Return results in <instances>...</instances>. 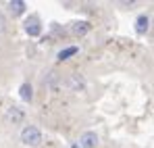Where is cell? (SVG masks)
<instances>
[{
  "mask_svg": "<svg viewBox=\"0 0 154 148\" xmlns=\"http://www.w3.org/2000/svg\"><path fill=\"white\" fill-rule=\"evenodd\" d=\"M21 142L29 148H38L42 146V131L35 125H25L21 129Z\"/></svg>",
  "mask_w": 154,
  "mask_h": 148,
  "instance_id": "6da1fadb",
  "label": "cell"
},
{
  "mask_svg": "<svg viewBox=\"0 0 154 148\" xmlns=\"http://www.w3.org/2000/svg\"><path fill=\"white\" fill-rule=\"evenodd\" d=\"M79 148H96L98 146V136H96V131H85L81 138H79Z\"/></svg>",
  "mask_w": 154,
  "mask_h": 148,
  "instance_id": "7a4b0ae2",
  "label": "cell"
},
{
  "mask_svg": "<svg viewBox=\"0 0 154 148\" xmlns=\"http://www.w3.org/2000/svg\"><path fill=\"white\" fill-rule=\"evenodd\" d=\"M25 31H27V36H31V38L40 36V31H42L40 19H38V17H29V19L25 21Z\"/></svg>",
  "mask_w": 154,
  "mask_h": 148,
  "instance_id": "3957f363",
  "label": "cell"
},
{
  "mask_svg": "<svg viewBox=\"0 0 154 148\" xmlns=\"http://www.w3.org/2000/svg\"><path fill=\"white\" fill-rule=\"evenodd\" d=\"M23 117H25V115H23V111H21L19 106H11V109L6 111V119L13 121V123H21Z\"/></svg>",
  "mask_w": 154,
  "mask_h": 148,
  "instance_id": "277c9868",
  "label": "cell"
},
{
  "mask_svg": "<svg viewBox=\"0 0 154 148\" xmlns=\"http://www.w3.org/2000/svg\"><path fill=\"white\" fill-rule=\"evenodd\" d=\"M148 25H150V19H148L146 15H140V17L135 19V31H137V33H146V31H148Z\"/></svg>",
  "mask_w": 154,
  "mask_h": 148,
  "instance_id": "5b68a950",
  "label": "cell"
},
{
  "mask_svg": "<svg viewBox=\"0 0 154 148\" xmlns=\"http://www.w3.org/2000/svg\"><path fill=\"white\" fill-rule=\"evenodd\" d=\"M71 31H73L75 36H83V33L90 31V23H88V21H77V23H73Z\"/></svg>",
  "mask_w": 154,
  "mask_h": 148,
  "instance_id": "8992f818",
  "label": "cell"
},
{
  "mask_svg": "<svg viewBox=\"0 0 154 148\" xmlns=\"http://www.w3.org/2000/svg\"><path fill=\"white\" fill-rule=\"evenodd\" d=\"M25 2H23V0H11V2H8V8H11V13H13V15H21V13H23V11H25Z\"/></svg>",
  "mask_w": 154,
  "mask_h": 148,
  "instance_id": "52a82bcc",
  "label": "cell"
},
{
  "mask_svg": "<svg viewBox=\"0 0 154 148\" xmlns=\"http://www.w3.org/2000/svg\"><path fill=\"white\" fill-rule=\"evenodd\" d=\"M19 96H21V100H25V102H29V100L33 98V90H31L29 83H23V86L19 88Z\"/></svg>",
  "mask_w": 154,
  "mask_h": 148,
  "instance_id": "ba28073f",
  "label": "cell"
},
{
  "mask_svg": "<svg viewBox=\"0 0 154 148\" xmlns=\"http://www.w3.org/2000/svg\"><path fill=\"white\" fill-rule=\"evenodd\" d=\"M73 54H77V48H75V46L60 50V52H58V58H60V61H67V58H69V56H73Z\"/></svg>",
  "mask_w": 154,
  "mask_h": 148,
  "instance_id": "9c48e42d",
  "label": "cell"
},
{
  "mask_svg": "<svg viewBox=\"0 0 154 148\" xmlns=\"http://www.w3.org/2000/svg\"><path fill=\"white\" fill-rule=\"evenodd\" d=\"M69 86H71L73 90H81V88H83V79H81L79 75H73V77L69 79Z\"/></svg>",
  "mask_w": 154,
  "mask_h": 148,
  "instance_id": "30bf717a",
  "label": "cell"
},
{
  "mask_svg": "<svg viewBox=\"0 0 154 148\" xmlns=\"http://www.w3.org/2000/svg\"><path fill=\"white\" fill-rule=\"evenodd\" d=\"M4 27H6V19H4V15L0 13V33L4 31Z\"/></svg>",
  "mask_w": 154,
  "mask_h": 148,
  "instance_id": "8fae6325",
  "label": "cell"
},
{
  "mask_svg": "<svg viewBox=\"0 0 154 148\" xmlns=\"http://www.w3.org/2000/svg\"><path fill=\"white\" fill-rule=\"evenodd\" d=\"M73 148H79V146H77V144H75V146H73Z\"/></svg>",
  "mask_w": 154,
  "mask_h": 148,
  "instance_id": "7c38bea8",
  "label": "cell"
}]
</instances>
